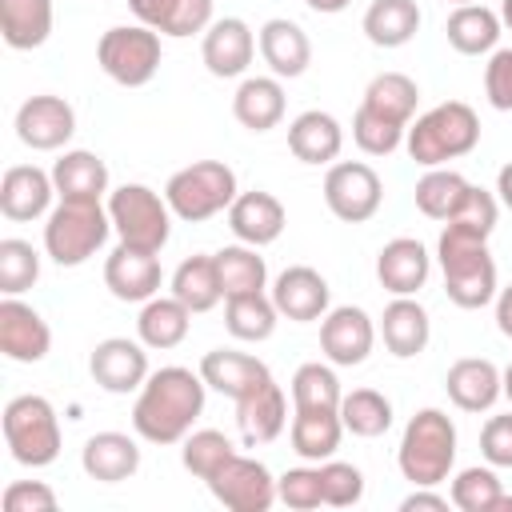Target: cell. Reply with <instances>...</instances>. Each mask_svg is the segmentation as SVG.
<instances>
[{
    "label": "cell",
    "mask_w": 512,
    "mask_h": 512,
    "mask_svg": "<svg viewBox=\"0 0 512 512\" xmlns=\"http://www.w3.org/2000/svg\"><path fill=\"white\" fill-rule=\"evenodd\" d=\"M204 376L180 364L148 372L132 404V428L148 444H180L204 412Z\"/></svg>",
    "instance_id": "1"
},
{
    "label": "cell",
    "mask_w": 512,
    "mask_h": 512,
    "mask_svg": "<svg viewBox=\"0 0 512 512\" xmlns=\"http://www.w3.org/2000/svg\"><path fill=\"white\" fill-rule=\"evenodd\" d=\"M396 464H400V476L412 488L444 484L452 464H456V424H452V416L440 412V408H420L404 424Z\"/></svg>",
    "instance_id": "2"
},
{
    "label": "cell",
    "mask_w": 512,
    "mask_h": 512,
    "mask_svg": "<svg viewBox=\"0 0 512 512\" xmlns=\"http://www.w3.org/2000/svg\"><path fill=\"white\" fill-rule=\"evenodd\" d=\"M480 144V116L464 100H444L408 124L404 148L420 168H440Z\"/></svg>",
    "instance_id": "3"
},
{
    "label": "cell",
    "mask_w": 512,
    "mask_h": 512,
    "mask_svg": "<svg viewBox=\"0 0 512 512\" xmlns=\"http://www.w3.org/2000/svg\"><path fill=\"white\" fill-rule=\"evenodd\" d=\"M436 260L444 272V292L456 308L472 312V308H484L496 300L500 288H496V260L488 252V240L444 228L440 244H436Z\"/></svg>",
    "instance_id": "4"
},
{
    "label": "cell",
    "mask_w": 512,
    "mask_h": 512,
    "mask_svg": "<svg viewBox=\"0 0 512 512\" xmlns=\"http://www.w3.org/2000/svg\"><path fill=\"white\" fill-rule=\"evenodd\" d=\"M112 232V216L108 204L100 200H60L48 212L44 224V252L60 264V268H76L88 256H96L104 248Z\"/></svg>",
    "instance_id": "5"
},
{
    "label": "cell",
    "mask_w": 512,
    "mask_h": 512,
    "mask_svg": "<svg viewBox=\"0 0 512 512\" xmlns=\"http://www.w3.org/2000/svg\"><path fill=\"white\" fill-rule=\"evenodd\" d=\"M236 196H240L236 172L224 160H196V164L172 172L164 184V200H168L172 216H180L184 224H204L216 212H228Z\"/></svg>",
    "instance_id": "6"
},
{
    "label": "cell",
    "mask_w": 512,
    "mask_h": 512,
    "mask_svg": "<svg viewBox=\"0 0 512 512\" xmlns=\"http://www.w3.org/2000/svg\"><path fill=\"white\" fill-rule=\"evenodd\" d=\"M4 444L16 464L24 468H48L60 456V420L52 400L24 392L4 404Z\"/></svg>",
    "instance_id": "7"
},
{
    "label": "cell",
    "mask_w": 512,
    "mask_h": 512,
    "mask_svg": "<svg viewBox=\"0 0 512 512\" xmlns=\"http://www.w3.org/2000/svg\"><path fill=\"white\" fill-rule=\"evenodd\" d=\"M108 216H112V232L120 236V244H132L144 252H160L172 236V208L148 184L112 188L108 192Z\"/></svg>",
    "instance_id": "8"
},
{
    "label": "cell",
    "mask_w": 512,
    "mask_h": 512,
    "mask_svg": "<svg viewBox=\"0 0 512 512\" xmlns=\"http://www.w3.org/2000/svg\"><path fill=\"white\" fill-rule=\"evenodd\" d=\"M160 32L148 24H116L96 44V64L120 88H144L160 72Z\"/></svg>",
    "instance_id": "9"
},
{
    "label": "cell",
    "mask_w": 512,
    "mask_h": 512,
    "mask_svg": "<svg viewBox=\"0 0 512 512\" xmlns=\"http://www.w3.org/2000/svg\"><path fill=\"white\" fill-rule=\"evenodd\" d=\"M384 184L372 164L364 160H336L324 176V204L344 224H364L380 212Z\"/></svg>",
    "instance_id": "10"
},
{
    "label": "cell",
    "mask_w": 512,
    "mask_h": 512,
    "mask_svg": "<svg viewBox=\"0 0 512 512\" xmlns=\"http://www.w3.org/2000/svg\"><path fill=\"white\" fill-rule=\"evenodd\" d=\"M204 484L232 512H268L280 500L276 496V476L256 456H240V452Z\"/></svg>",
    "instance_id": "11"
},
{
    "label": "cell",
    "mask_w": 512,
    "mask_h": 512,
    "mask_svg": "<svg viewBox=\"0 0 512 512\" xmlns=\"http://www.w3.org/2000/svg\"><path fill=\"white\" fill-rule=\"evenodd\" d=\"M72 132H76V112L64 96L40 92L16 108V136L32 152H56L72 140Z\"/></svg>",
    "instance_id": "12"
},
{
    "label": "cell",
    "mask_w": 512,
    "mask_h": 512,
    "mask_svg": "<svg viewBox=\"0 0 512 512\" xmlns=\"http://www.w3.org/2000/svg\"><path fill=\"white\" fill-rule=\"evenodd\" d=\"M376 344V324L364 308L356 304H340V308H328L324 320H320V352L328 356V364L336 368H356L368 360Z\"/></svg>",
    "instance_id": "13"
},
{
    "label": "cell",
    "mask_w": 512,
    "mask_h": 512,
    "mask_svg": "<svg viewBox=\"0 0 512 512\" xmlns=\"http://www.w3.org/2000/svg\"><path fill=\"white\" fill-rule=\"evenodd\" d=\"M148 344L144 340H128V336H108L92 348L88 356V372L92 380L112 392V396H128V392H140L144 380H148Z\"/></svg>",
    "instance_id": "14"
},
{
    "label": "cell",
    "mask_w": 512,
    "mask_h": 512,
    "mask_svg": "<svg viewBox=\"0 0 512 512\" xmlns=\"http://www.w3.org/2000/svg\"><path fill=\"white\" fill-rule=\"evenodd\" d=\"M160 252H144L132 244H116L104 260V284L116 300L124 304H144L152 296H160Z\"/></svg>",
    "instance_id": "15"
},
{
    "label": "cell",
    "mask_w": 512,
    "mask_h": 512,
    "mask_svg": "<svg viewBox=\"0 0 512 512\" xmlns=\"http://www.w3.org/2000/svg\"><path fill=\"white\" fill-rule=\"evenodd\" d=\"M48 348H52L48 320L32 304L4 296L0 300V352L16 364H40L48 356Z\"/></svg>",
    "instance_id": "16"
},
{
    "label": "cell",
    "mask_w": 512,
    "mask_h": 512,
    "mask_svg": "<svg viewBox=\"0 0 512 512\" xmlns=\"http://www.w3.org/2000/svg\"><path fill=\"white\" fill-rule=\"evenodd\" d=\"M200 56H204V68H208L216 80L244 76L248 64H252V56H256V32H252L240 16L212 20L208 32H204Z\"/></svg>",
    "instance_id": "17"
},
{
    "label": "cell",
    "mask_w": 512,
    "mask_h": 512,
    "mask_svg": "<svg viewBox=\"0 0 512 512\" xmlns=\"http://www.w3.org/2000/svg\"><path fill=\"white\" fill-rule=\"evenodd\" d=\"M272 304L280 316L296 320V324H312V320H324L328 304H332V288L328 280L308 268V264H292L276 276L272 284Z\"/></svg>",
    "instance_id": "18"
},
{
    "label": "cell",
    "mask_w": 512,
    "mask_h": 512,
    "mask_svg": "<svg viewBox=\"0 0 512 512\" xmlns=\"http://www.w3.org/2000/svg\"><path fill=\"white\" fill-rule=\"evenodd\" d=\"M256 48H260L264 64L272 68V76H280V80H296V76H304L308 64H312V40H308V32H304L296 20H288V16L264 20L260 32H256Z\"/></svg>",
    "instance_id": "19"
},
{
    "label": "cell",
    "mask_w": 512,
    "mask_h": 512,
    "mask_svg": "<svg viewBox=\"0 0 512 512\" xmlns=\"http://www.w3.org/2000/svg\"><path fill=\"white\" fill-rule=\"evenodd\" d=\"M52 196H56V184H52V172L36 168V164H12L0 180V212L16 224H28V220H40L52 212Z\"/></svg>",
    "instance_id": "20"
},
{
    "label": "cell",
    "mask_w": 512,
    "mask_h": 512,
    "mask_svg": "<svg viewBox=\"0 0 512 512\" xmlns=\"http://www.w3.org/2000/svg\"><path fill=\"white\" fill-rule=\"evenodd\" d=\"M284 424H288V396L272 376L264 384H256L244 400H236V428L248 448L272 444L284 432Z\"/></svg>",
    "instance_id": "21"
},
{
    "label": "cell",
    "mask_w": 512,
    "mask_h": 512,
    "mask_svg": "<svg viewBox=\"0 0 512 512\" xmlns=\"http://www.w3.org/2000/svg\"><path fill=\"white\" fill-rule=\"evenodd\" d=\"M428 272H432V256L412 236H396L376 252V280L392 296H416L428 284Z\"/></svg>",
    "instance_id": "22"
},
{
    "label": "cell",
    "mask_w": 512,
    "mask_h": 512,
    "mask_svg": "<svg viewBox=\"0 0 512 512\" xmlns=\"http://www.w3.org/2000/svg\"><path fill=\"white\" fill-rule=\"evenodd\" d=\"M284 224H288L284 204H280L272 192H264V188L240 192V196L232 200V208H228V228H232V236H236L240 244H252V248H264V244L280 240Z\"/></svg>",
    "instance_id": "23"
},
{
    "label": "cell",
    "mask_w": 512,
    "mask_h": 512,
    "mask_svg": "<svg viewBox=\"0 0 512 512\" xmlns=\"http://www.w3.org/2000/svg\"><path fill=\"white\" fill-rule=\"evenodd\" d=\"M444 392L460 412H488L500 396H504V376L492 360L484 356H464L448 368L444 376Z\"/></svg>",
    "instance_id": "24"
},
{
    "label": "cell",
    "mask_w": 512,
    "mask_h": 512,
    "mask_svg": "<svg viewBox=\"0 0 512 512\" xmlns=\"http://www.w3.org/2000/svg\"><path fill=\"white\" fill-rule=\"evenodd\" d=\"M80 468L88 472V480L100 484L132 480L140 468V444L128 432H96L80 448Z\"/></svg>",
    "instance_id": "25"
},
{
    "label": "cell",
    "mask_w": 512,
    "mask_h": 512,
    "mask_svg": "<svg viewBox=\"0 0 512 512\" xmlns=\"http://www.w3.org/2000/svg\"><path fill=\"white\" fill-rule=\"evenodd\" d=\"M200 376H204V384L216 388L220 396L244 400V396H248L256 384H264L272 372H268L264 360H256V356H248V352L212 348V352H204V360H200Z\"/></svg>",
    "instance_id": "26"
},
{
    "label": "cell",
    "mask_w": 512,
    "mask_h": 512,
    "mask_svg": "<svg viewBox=\"0 0 512 512\" xmlns=\"http://www.w3.org/2000/svg\"><path fill=\"white\" fill-rule=\"evenodd\" d=\"M380 336H384V348L396 356V360H412L428 348V336H432V320H428V308L412 296H396L392 304H384V316H380Z\"/></svg>",
    "instance_id": "27"
},
{
    "label": "cell",
    "mask_w": 512,
    "mask_h": 512,
    "mask_svg": "<svg viewBox=\"0 0 512 512\" xmlns=\"http://www.w3.org/2000/svg\"><path fill=\"white\" fill-rule=\"evenodd\" d=\"M344 148V128L332 112L308 108L288 124V152L300 164H332Z\"/></svg>",
    "instance_id": "28"
},
{
    "label": "cell",
    "mask_w": 512,
    "mask_h": 512,
    "mask_svg": "<svg viewBox=\"0 0 512 512\" xmlns=\"http://www.w3.org/2000/svg\"><path fill=\"white\" fill-rule=\"evenodd\" d=\"M132 16L160 36H196L212 24V0H128Z\"/></svg>",
    "instance_id": "29"
},
{
    "label": "cell",
    "mask_w": 512,
    "mask_h": 512,
    "mask_svg": "<svg viewBox=\"0 0 512 512\" xmlns=\"http://www.w3.org/2000/svg\"><path fill=\"white\" fill-rule=\"evenodd\" d=\"M340 436H344L340 408H296L292 412L288 440H292V452L300 460H312V464L332 460L340 448Z\"/></svg>",
    "instance_id": "30"
},
{
    "label": "cell",
    "mask_w": 512,
    "mask_h": 512,
    "mask_svg": "<svg viewBox=\"0 0 512 512\" xmlns=\"http://www.w3.org/2000/svg\"><path fill=\"white\" fill-rule=\"evenodd\" d=\"M232 116L248 132H272L284 120V84L280 76H244L232 96Z\"/></svg>",
    "instance_id": "31"
},
{
    "label": "cell",
    "mask_w": 512,
    "mask_h": 512,
    "mask_svg": "<svg viewBox=\"0 0 512 512\" xmlns=\"http://www.w3.org/2000/svg\"><path fill=\"white\" fill-rule=\"evenodd\" d=\"M52 184L60 200H100L108 192V164L88 148H72L52 164Z\"/></svg>",
    "instance_id": "32"
},
{
    "label": "cell",
    "mask_w": 512,
    "mask_h": 512,
    "mask_svg": "<svg viewBox=\"0 0 512 512\" xmlns=\"http://www.w3.org/2000/svg\"><path fill=\"white\" fill-rule=\"evenodd\" d=\"M192 308L188 304H180L176 296H152V300H144V308H140V316H136V336L148 344V348H156V352H168V348H176V344H184V336H188V328H192Z\"/></svg>",
    "instance_id": "33"
},
{
    "label": "cell",
    "mask_w": 512,
    "mask_h": 512,
    "mask_svg": "<svg viewBox=\"0 0 512 512\" xmlns=\"http://www.w3.org/2000/svg\"><path fill=\"white\" fill-rule=\"evenodd\" d=\"M444 36L448 44L460 52V56H484V52H496V40H500V12L484 8V4H456L448 24H444Z\"/></svg>",
    "instance_id": "34"
},
{
    "label": "cell",
    "mask_w": 512,
    "mask_h": 512,
    "mask_svg": "<svg viewBox=\"0 0 512 512\" xmlns=\"http://www.w3.org/2000/svg\"><path fill=\"white\" fill-rule=\"evenodd\" d=\"M360 28L376 48H404L420 32V4L416 0H372Z\"/></svg>",
    "instance_id": "35"
},
{
    "label": "cell",
    "mask_w": 512,
    "mask_h": 512,
    "mask_svg": "<svg viewBox=\"0 0 512 512\" xmlns=\"http://www.w3.org/2000/svg\"><path fill=\"white\" fill-rule=\"evenodd\" d=\"M0 32L16 52H32L52 36V0H0Z\"/></svg>",
    "instance_id": "36"
},
{
    "label": "cell",
    "mask_w": 512,
    "mask_h": 512,
    "mask_svg": "<svg viewBox=\"0 0 512 512\" xmlns=\"http://www.w3.org/2000/svg\"><path fill=\"white\" fill-rule=\"evenodd\" d=\"M360 104H364L368 112H376V116H384V120L408 128L412 116H416V104H420V88H416V80L404 76V72H380V76L368 80Z\"/></svg>",
    "instance_id": "37"
},
{
    "label": "cell",
    "mask_w": 512,
    "mask_h": 512,
    "mask_svg": "<svg viewBox=\"0 0 512 512\" xmlns=\"http://www.w3.org/2000/svg\"><path fill=\"white\" fill-rule=\"evenodd\" d=\"M172 296L180 304H188L192 312H212L224 300L216 256H188V260H180L176 272H172Z\"/></svg>",
    "instance_id": "38"
},
{
    "label": "cell",
    "mask_w": 512,
    "mask_h": 512,
    "mask_svg": "<svg viewBox=\"0 0 512 512\" xmlns=\"http://www.w3.org/2000/svg\"><path fill=\"white\" fill-rule=\"evenodd\" d=\"M276 320H280V312H276L272 296H264V292H240V296L224 300V328L236 340L260 344L276 332Z\"/></svg>",
    "instance_id": "39"
},
{
    "label": "cell",
    "mask_w": 512,
    "mask_h": 512,
    "mask_svg": "<svg viewBox=\"0 0 512 512\" xmlns=\"http://www.w3.org/2000/svg\"><path fill=\"white\" fill-rule=\"evenodd\" d=\"M340 420H344V432L360 440H376L392 428V400L376 388H352L340 400Z\"/></svg>",
    "instance_id": "40"
},
{
    "label": "cell",
    "mask_w": 512,
    "mask_h": 512,
    "mask_svg": "<svg viewBox=\"0 0 512 512\" xmlns=\"http://www.w3.org/2000/svg\"><path fill=\"white\" fill-rule=\"evenodd\" d=\"M216 256V272H220V288H224V300L228 296H240V292H264L268 284V268H264V256L252 248V244H228Z\"/></svg>",
    "instance_id": "41"
},
{
    "label": "cell",
    "mask_w": 512,
    "mask_h": 512,
    "mask_svg": "<svg viewBox=\"0 0 512 512\" xmlns=\"http://www.w3.org/2000/svg\"><path fill=\"white\" fill-rule=\"evenodd\" d=\"M464 192H468V180L460 176V172H452V168H428L420 180H416V208L428 216V220H448L456 208H460V200H464Z\"/></svg>",
    "instance_id": "42"
},
{
    "label": "cell",
    "mask_w": 512,
    "mask_h": 512,
    "mask_svg": "<svg viewBox=\"0 0 512 512\" xmlns=\"http://www.w3.org/2000/svg\"><path fill=\"white\" fill-rule=\"evenodd\" d=\"M180 444H184V448H180V460H184V468H188L196 480H212V476L236 456V444H232L224 432H216V428H196V432H188Z\"/></svg>",
    "instance_id": "43"
},
{
    "label": "cell",
    "mask_w": 512,
    "mask_h": 512,
    "mask_svg": "<svg viewBox=\"0 0 512 512\" xmlns=\"http://www.w3.org/2000/svg\"><path fill=\"white\" fill-rule=\"evenodd\" d=\"M344 388L332 372V364L308 360L292 376V408H340Z\"/></svg>",
    "instance_id": "44"
},
{
    "label": "cell",
    "mask_w": 512,
    "mask_h": 512,
    "mask_svg": "<svg viewBox=\"0 0 512 512\" xmlns=\"http://www.w3.org/2000/svg\"><path fill=\"white\" fill-rule=\"evenodd\" d=\"M500 496H504V488H500L496 472L492 468H480V464L456 472V480L448 488V500L460 512H496L500 508Z\"/></svg>",
    "instance_id": "45"
},
{
    "label": "cell",
    "mask_w": 512,
    "mask_h": 512,
    "mask_svg": "<svg viewBox=\"0 0 512 512\" xmlns=\"http://www.w3.org/2000/svg\"><path fill=\"white\" fill-rule=\"evenodd\" d=\"M40 280V252L28 240H0V292L20 296Z\"/></svg>",
    "instance_id": "46"
},
{
    "label": "cell",
    "mask_w": 512,
    "mask_h": 512,
    "mask_svg": "<svg viewBox=\"0 0 512 512\" xmlns=\"http://www.w3.org/2000/svg\"><path fill=\"white\" fill-rule=\"evenodd\" d=\"M496 216H500L496 196H492L488 188H480V184H468V192H464L460 208L444 220V228L464 232V236H476V240H488V236H492V228H496Z\"/></svg>",
    "instance_id": "47"
},
{
    "label": "cell",
    "mask_w": 512,
    "mask_h": 512,
    "mask_svg": "<svg viewBox=\"0 0 512 512\" xmlns=\"http://www.w3.org/2000/svg\"><path fill=\"white\" fill-rule=\"evenodd\" d=\"M404 136H408L404 124H392V120L368 112L364 104H360L356 116H352V140H356V148H360L364 156H392V152L404 144Z\"/></svg>",
    "instance_id": "48"
},
{
    "label": "cell",
    "mask_w": 512,
    "mask_h": 512,
    "mask_svg": "<svg viewBox=\"0 0 512 512\" xmlns=\"http://www.w3.org/2000/svg\"><path fill=\"white\" fill-rule=\"evenodd\" d=\"M320 484H324V504L332 508H352L364 496V472L344 460H320Z\"/></svg>",
    "instance_id": "49"
},
{
    "label": "cell",
    "mask_w": 512,
    "mask_h": 512,
    "mask_svg": "<svg viewBox=\"0 0 512 512\" xmlns=\"http://www.w3.org/2000/svg\"><path fill=\"white\" fill-rule=\"evenodd\" d=\"M276 496L280 504L296 508V512H312L324 504V484H320V464L316 468H288L276 480Z\"/></svg>",
    "instance_id": "50"
},
{
    "label": "cell",
    "mask_w": 512,
    "mask_h": 512,
    "mask_svg": "<svg viewBox=\"0 0 512 512\" xmlns=\"http://www.w3.org/2000/svg\"><path fill=\"white\" fill-rule=\"evenodd\" d=\"M480 456L492 468H512V412L488 416L480 428Z\"/></svg>",
    "instance_id": "51"
},
{
    "label": "cell",
    "mask_w": 512,
    "mask_h": 512,
    "mask_svg": "<svg viewBox=\"0 0 512 512\" xmlns=\"http://www.w3.org/2000/svg\"><path fill=\"white\" fill-rule=\"evenodd\" d=\"M484 96L496 112H512V48H496L484 64Z\"/></svg>",
    "instance_id": "52"
},
{
    "label": "cell",
    "mask_w": 512,
    "mask_h": 512,
    "mask_svg": "<svg viewBox=\"0 0 512 512\" xmlns=\"http://www.w3.org/2000/svg\"><path fill=\"white\" fill-rule=\"evenodd\" d=\"M56 492L44 480H12L4 488V512H56Z\"/></svg>",
    "instance_id": "53"
},
{
    "label": "cell",
    "mask_w": 512,
    "mask_h": 512,
    "mask_svg": "<svg viewBox=\"0 0 512 512\" xmlns=\"http://www.w3.org/2000/svg\"><path fill=\"white\" fill-rule=\"evenodd\" d=\"M448 504H452L448 496H440V492H428V488H416L412 496H404V500H400V508H404V512H416V508H432V512H444Z\"/></svg>",
    "instance_id": "54"
},
{
    "label": "cell",
    "mask_w": 512,
    "mask_h": 512,
    "mask_svg": "<svg viewBox=\"0 0 512 512\" xmlns=\"http://www.w3.org/2000/svg\"><path fill=\"white\" fill-rule=\"evenodd\" d=\"M496 328L512 340V284L496 292Z\"/></svg>",
    "instance_id": "55"
},
{
    "label": "cell",
    "mask_w": 512,
    "mask_h": 512,
    "mask_svg": "<svg viewBox=\"0 0 512 512\" xmlns=\"http://www.w3.org/2000/svg\"><path fill=\"white\" fill-rule=\"evenodd\" d=\"M496 196H500V204L512 212V160L500 168V176H496Z\"/></svg>",
    "instance_id": "56"
},
{
    "label": "cell",
    "mask_w": 512,
    "mask_h": 512,
    "mask_svg": "<svg viewBox=\"0 0 512 512\" xmlns=\"http://www.w3.org/2000/svg\"><path fill=\"white\" fill-rule=\"evenodd\" d=\"M312 12H324V16H336V12H344L352 0H304Z\"/></svg>",
    "instance_id": "57"
},
{
    "label": "cell",
    "mask_w": 512,
    "mask_h": 512,
    "mask_svg": "<svg viewBox=\"0 0 512 512\" xmlns=\"http://www.w3.org/2000/svg\"><path fill=\"white\" fill-rule=\"evenodd\" d=\"M500 24L512 28V0H500Z\"/></svg>",
    "instance_id": "58"
},
{
    "label": "cell",
    "mask_w": 512,
    "mask_h": 512,
    "mask_svg": "<svg viewBox=\"0 0 512 512\" xmlns=\"http://www.w3.org/2000/svg\"><path fill=\"white\" fill-rule=\"evenodd\" d=\"M500 376H504V396H508V400H512V364H508V368H504V372H500Z\"/></svg>",
    "instance_id": "59"
},
{
    "label": "cell",
    "mask_w": 512,
    "mask_h": 512,
    "mask_svg": "<svg viewBox=\"0 0 512 512\" xmlns=\"http://www.w3.org/2000/svg\"><path fill=\"white\" fill-rule=\"evenodd\" d=\"M496 512H512V496H500V508Z\"/></svg>",
    "instance_id": "60"
},
{
    "label": "cell",
    "mask_w": 512,
    "mask_h": 512,
    "mask_svg": "<svg viewBox=\"0 0 512 512\" xmlns=\"http://www.w3.org/2000/svg\"><path fill=\"white\" fill-rule=\"evenodd\" d=\"M452 4H476V0H452Z\"/></svg>",
    "instance_id": "61"
}]
</instances>
